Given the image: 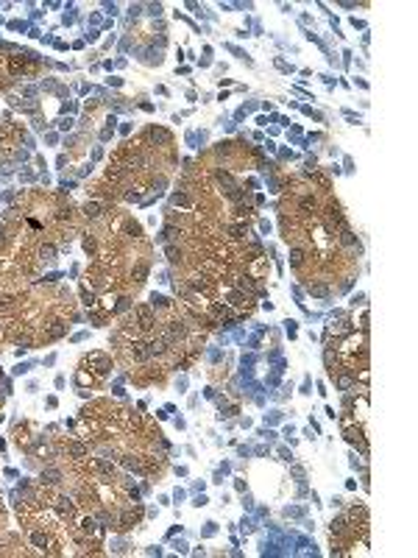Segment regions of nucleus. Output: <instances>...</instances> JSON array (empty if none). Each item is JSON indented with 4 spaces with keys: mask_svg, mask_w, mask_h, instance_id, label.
I'll use <instances>...</instances> for the list:
<instances>
[{
    "mask_svg": "<svg viewBox=\"0 0 418 558\" xmlns=\"http://www.w3.org/2000/svg\"><path fill=\"white\" fill-rule=\"evenodd\" d=\"M321 215H324V223L326 229H332V232H340V229H349V221H346V215H343V206L340 201H326V206L321 209Z\"/></svg>",
    "mask_w": 418,
    "mask_h": 558,
    "instance_id": "1",
    "label": "nucleus"
},
{
    "mask_svg": "<svg viewBox=\"0 0 418 558\" xmlns=\"http://www.w3.org/2000/svg\"><path fill=\"white\" fill-rule=\"evenodd\" d=\"M134 324L139 332H154L156 326V316H154V307H145V304H139V307L134 310Z\"/></svg>",
    "mask_w": 418,
    "mask_h": 558,
    "instance_id": "2",
    "label": "nucleus"
},
{
    "mask_svg": "<svg viewBox=\"0 0 418 558\" xmlns=\"http://www.w3.org/2000/svg\"><path fill=\"white\" fill-rule=\"evenodd\" d=\"M165 335H167V341H170V344L184 341V338L190 335L187 321H184V318H173V321H167V324H165Z\"/></svg>",
    "mask_w": 418,
    "mask_h": 558,
    "instance_id": "3",
    "label": "nucleus"
},
{
    "mask_svg": "<svg viewBox=\"0 0 418 558\" xmlns=\"http://www.w3.org/2000/svg\"><path fill=\"white\" fill-rule=\"evenodd\" d=\"M299 212L304 215V218H315V215H321V204H318V198L315 196H301V201H299Z\"/></svg>",
    "mask_w": 418,
    "mask_h": 558,
    "instance_id": "4",
    "label": "nucleus"
},
{
    "mask_svg": "<svg viewBox=\"0 0 418 558\" xmlns=\"http://www.w3.org/2000/svg\"><path fill=\"white\" fill-rule=\"evenodd\" d=\"M86 363H89V366H95V371H98V374H106V371L111 369L109 354H103V352H92L89 357H86Z\"/></svg>",
    "mask_w": 418,
    "mask_h": 558,
    "instance_id": "5",
    "label": "nucleus"
},
{
    "mask_svg": "<svg viewBox=\"0 0 418 558\" xmlns=\"http://www.w3.org/2000/svg\"><path fill=\"white\" fill-rule=\"evenodd\" d=\"M31 544H34L39 553H51V547H53L51 536H48L45 530H31Z\"/></svg>",
    "mask_w": 418,
    "mask_h": 558,
    "instance_id": "6",
    "label": "nucleus"
},
{
    "mask_svg": "<svg viewBox=\"0 0 418 558\" xmlns=\"http://www.w3.org/2000/svg\"><path fill=\"white\" fill-rule=\"evenodd\" d=\"M53 508L59 511V516H64V519H73L76 516V502L70 497H59L56 502H53Z\"/></svg>",
    "mask_w": 418,
    "mask_h": 558,
    "instance_id": "7",
    "label": "nucleus"
},
{
    "mask_svg": "<svg viewBox=\"0 0 418 558\" xmlns=\"http://www.w3.org/2000/svg\"><path fill=\"white\" fill-rule=\"evenodd\" d=\"M145 140H154V143H162V146H170V143H173L170 131H165V129H156V126H151V129L145 131Z\"/></svg>",
    "mask_w": 418,
    "mask_h": 558,
    "instance_id": "8",
    "label": "nucleus"
},
{
    "mask_svg": "<svg viewBox=\"0 0 418 558\" xmlns=\"http://www.w3.org/2000/svg\"><path fill=\"white\" fill-rule=\"evenodd\" d=\"M81 212H84V218H89V221H95V218H101L103 206L98 204V201H86V204L81 206Z\"/></svg>",
    "mask_w": 418,
    "mask_h": 558,
    "instance_id": "9",
    "label": "nucleus"
},
{
    "mask_svg": "<svg viewBox=\"0 0 418 558\" xmlns=\"http://www.w3.org/2000/svg\"><path fill=\"white\" fill-rule=\"evenodd\" d=\"M39 483H42V486H59V483H61V472H59V469H45V472H42V480H39Z\"/></svg>",
    "mask_w": 418,
    "mask_h": 558,
    "instance_id": "10",
    "label": "nucleus"
},
{
    "mask_svg": "<svg viewBox=\"0 0 418 558\" xmlns=\"http://www.w3.org/2000/svg\"><path fill=\"white\" fill-rule=\"evenodd\" d=\"M67 332V324L61 321V318H56V321H51V326H48V338H61V335Z\"/></svg>",
    "mask_w": 418,
    "mask_h": 558,
    "instance_id": "11",
    "label": "nucleus"
},
{
    "mask_svg": "<svg viewBox=\"0 0 418 558\" xmlns=\"http://www.w3.org/2000/svg\"><path fill=\"white\" fill-rule=\"evenodd\" d=\"M304 260H307V251L301 249V246H293V249H290V265L293 268H301V265H304Z\"/></svg>",
    "mask_w": 418,
    "mask_h": 558,
    "instance_id": "12",
    "label": "nucleus"
},
{
    "mask_svg": "<svg viewBox=\"0 0 418 558\" xmlns=\"http://www.w3.org/2000/svg\"><path fill=\"white\" fill-rule=\"evenodd\" d=\"M39 257H42V260H53V257H56V246H51V243L39 246Z\"/></svg>",
    "mask_w": 418,
    "mask_h": 558,
    "instance_id": "13",
    "label": "nucleus"
},
{
    "mask_svg": "<svg viewBox=\"0 0 418 558\" xmlns=\"http://www.w3.org/2000/svg\"><path fill=\"white\" fill-rule=\"evenodd\" d=\"M67 452H70L73 458H84V455H86V446H84V444H70V446H67Z\"/></svg>",
    "mask_w": 418,
    "mask_h": 558,
    "instance_id": "14",
    "label": "nucleus"
},
{
    "mask_svg": "<svg viewBox=\"0 0 418 558\" xmlns=\"http://www.w3.org/2000/svg\"><path fill=\"white\" fill-rule=\"evenodd\" d=\"M151 307H170V299H165V296H156V293H154V296H151Z\"/></svg>",
    "mask_w": 418,
    "mask_h": 558,
    "instance_id": "15",
    "label": "nucleus"
},
{
    "mask_svg": "<svg viewBox=\"0 0 418 558\" xmlns=\"http://www.w3.org/2000/svg\"><path fill=\"white\" fill-rule=\"evenodd\" d=\"M248 235V226L246 223H237V226H231V237H246Z\"/></svg>",
    "mask_w": 418,
    "mask_h": 558,
    "instance_id": "16",
    "label": "nucleus"
},
{
    "mask_svg": "<svg viewBox=\"0 0 418 558\" xmlns=\"http://www.w3.org/2000/svg\"><path fill=\"white\" fill-rule=\"evenodd\" d=\"M81 299H84L86 307H95V293H89L86 288H81Z\"/></svg>",
    "mask_w": 418,
    "mask_h": 558,
    "instance_id": "17",
    "label": "nucleus"
},
{
    "mask_svg": "<svg viewBox=\"0 0 418 558\" xmlns=\"http://www.w3.org/2000/svg\"><path fill=\"white\" fill-rule=\"evenodd\" d=\"M167 257H170V263H181V251L176 246H167Z\"/></svg>",
    "mask_w": 418,
    "mask_h": 558,
    "instance_id": "18",
    "label": "nucleus"
},
{
    "mask_svg": "<svg viewBox=\"0 0 418 558\" xmlns=\"http://www.w3.org/2000/svg\"><path fill=\"white\" fill-rule=\"evenodd\" d=\"M84 251H86V254H95V251H98V246H95V237H84Z\"/></svg>",
    "mask_w": 418,
    "mask_h": 558,
    "instance_id": "19",
    "label": "nucleus"
},
{
    "mask_svg": "<svg viewBox=\"0 0 418 558\" xmlns=\"http://www.w3.org/2000/svg\"><path fill=\"white\" fill-rule=\"evenodd\" d=\"M3 243H6V235H3V232H0V246H3Z\"/></svg>",
    "mask_w": 418,
    "mask_h": 558,
    "instance_id": "20",
    "label": "nucleus"
}]
</instances>
